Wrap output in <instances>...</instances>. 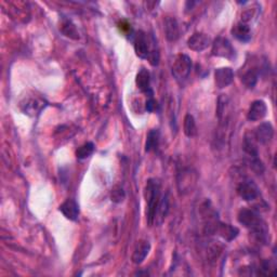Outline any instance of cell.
<instances>
[{
    "label": "cell",
    "mask_w": 277,
    "mask_h": 277,
    "mask_svg": "<svg viewBox=\"0 0 277 277\" xmlns=\"http://www.w3.org/2000/svg\"><path fill=\"white\" fill-rule=\"evenodd\" d=\"M155 39L150 37L144 32H138L134 37V50L141 59H147L153 66L159 63V53L154 48Z\"/></svg>",
    "instance_id": "1"
},
{
    "label": "cell",
    "mask_w": 277,
    "mask_h": 277,
    "mask_svg": "<svg viewBox=\"0 0 277 277\" xmlns=\"http://www.w3.org/2000/svg\"><path fill=\"white\" fill-rule=\"evenodd\" d=\"M145 199H146V218L150 225L154 224L155 213L160 201V183L156 179H150L145 186Z\"/></svg>",
    "instance_id": "2"
},
{
    "label": "cell",
    "mask_w": 277,
    "mask_h": 277,
    "mask_svg": "<svg viewBox=\"0 0 277 277\" xmlns=\"http://www.w3.org/2000/svg\"><path fill=\"white\" fill-rule=\"evenodd\" d=\"M238 221L240 224L249 228L258 238L263 239L267 233V228L264 221L261 219L260 215L250 209H241L238 213Z\"/></svg>",
    "instance_id": "3"
},
{
    "label": "cell",
    "mask_w": 277,
    "mask_h": 277,
    "mask_svg": "<svg viewBox=\"0 0 277 277\" xmlns=\"http://www.w3.org/2000/svg\"><path fill=\"white\" fill-rule=\"evenodd\" d=\"M172 75L178 82H184L192 71V60L186 55H179L172 64Z\"/></svg>",
    "instance_id": "4"
},
{
    "label": "cell",
    "mask_w": 277,
    "mask_h": 277,
    "mask_svg": "<svg viewBox=\"0 0 277 277\" xmlns=\"http://www.w3.org/2000/svg\"><path fill=\"white\" fill-rule=\"evenodd\" d=\"M232 116V107H231V101L227 98L225 94H221L220 98L218 99V105H217V117L219 119L220 127L222 130L227 129L229 125V120H231Z\"/></svg>",
    "instance_id": "5"
},
{
    "label": "cell",
    "mask_w": 277,
    "mask_h": 277,
    "mask_svg": "<svg viewBox=\"0 0 277 277\" xmlns=\"http://www.w3.org/2000/svg\"><path fill=\"white\" fill-rule=\"evenodd\" d=\"M212 55L227 60H233L235 57V49L226 38L219 37L212 44Z\"/></svg>",
    "instance_id": "6"
},
{
    "label": "cell",
    "mask_w": 277,
    "mask_h": 277,
    "mask_svg": "<svg viewBox=\"0 0 277 277\" xmlns=\"http://www.w3.org/2000/svg\"><path fill=\"white\" fill-rule=\"evenodd\" d=\"M237 194L246 201H251L259 197L260 190L252 180H245L237 186Z\"/></svg>",
    "instance_id": "7"
},
{
    "label": "cell",
    "mask_w": 277,
    "mask_h": 277,
    "mask_svg": "<svg viewBox=\"0 0 277 277\" xmlns=\"http://www.w3.org/2000/svg\"><path fill=\"white\" fill-rule=\"evenodd\" d=\"M211 44V39L204 33H195L191 38L187 40L188 48L196 52H201L206 50Z\"/></svg>",
    "instance_id": "8"
},
{
    "label": "cell",
    "mask_w": 277,
    "mask_h": 277,
    "mask_svg": "<svg viewBox=\"0 0 277 277\" xmlns=\"http://www.w3.org/2000/svg\"><path fill=\"white\" fill-rule=\"evenodd\" d=\"M214 79L217 87L220 88V89H223V88H226L232 84L234 79V73L229 67H221V69L215 71Z\"/></svg>",
    "instance_id": "9"
},
{
    "label": "cell",
    "mask_w": 277,
    "mask_h": 277,
    "mask_svg": "<svg viewBox=\"0 0 277 277\" xmlns=\"http://www.w3.org/2000/svg\"><path fill=\"white\" fill-rule=\"evenodd\" d=\"M267 114V106L265 102L261 100H256L250 105L248 111V119L250 121H258L264 118Z\"/></svg>",
    "instance_id": "10"
},
{
    "label": "cell",
    "mask_w": 277,
    "mask_h": 277,
    "mask_svg": "<svg viewBox=\"0 0 277 277\" xmlns=\"http://www.w3.org/2000/svg\"><path fill=\"white\" fill-rule=\"evenodd\" d=\"M253 134L258 143L266 144L273 138V134H274L273 126L271 125V123H262L258 128H256Z\"/></svg>",
    "instance_id": "11"
},
{
    "label": "cell",
    "mask_w": 277,
    "mask_h": 277,
    "mask_svg": "<svg viewBox=\"0 0 277 277\" xmlns=\"http://www.w3.org/2000/svg\"><path fill=\"white\" fill-rule=\"evenodd\" d=\"M232 35L241 43H248L252 37V33L248 24L239 22L233 26Z\"/></svg>",
    "instance_id": "12"
},
{
    "label": "cell",
    "mask_w": 277,
    "mask_h": 277,
    "mask_svg": "<svg viewBox=\"0 0 277 277\" xmlns=\"http://www.w3.org/2000/svg\"><path fill=\"white\" fill-rule=\"evenodd\" d=\"M60 211L64 214L66 219L75 221L79 215V206L74 199H67L60 206Z\"/></svg>",
    "instance_id": "13"
},
{
    "label": "cell",
    "mask_w": 277,
    "mask_h": 277,
    "mask_svg": "<svg viewBox=\"0 0 277 277\" xmlns=\"http://www.w3.org/2000/svg\"><path fill=\"white\" fill-rule=\"evenodd\" d=\"M151 250V244L147 240H140L137 242L136 248H134V251L132 254V261L136 264H140V263L143 262L147 254L150 253Z\"/></svg>",
    "instance_id": "14"
},
{
    "label": "cell",
    "mask_w": 277,
    "mask_h": 277,
    "mask_svg": "<svg viewBox=\"0 0 277 277\" xmlns=\"http://www.w3.org/2000/svg\"><path fill=\"white\" fill-rule=\"evenodd\" d=\"M136 83L139 89L147 93L148 96H153V92L151 90V77H150V73H148L147 70L145 69H141L137 75Z\"/></svg>",
    "instance_id": "15"
},
{
    "label": "cell",
    "mask_w": 277,
    "mask_h": 277,
    "mask_svg": "<svg viewBox=\"0 0 277 277\" xmlns=\"http://www.w3.org/2000/svg\"><path fill=\"white\" fill-rule=\"evenodd\" d=\"M165 33L169 42H175L180 36L178 21L174 18H167L165 21Z\"/></svg>",
    "instance_id": "16"
},
{
    "label": "cell",
    "mask_w": 277,
    "mask_h": 277,
    "mask_svg": "<svg viewBox=\"0 0 277 277\" xmlns=\"http://www.w3.org/2000/svg\"><path fill=\"white\" fill-rule=\"evenodd\" d=\"M169 210V200H168V196H164V197L160 198V201L158 204V207L156 209V213H155V218H154V223L156 224H161L167 217Z\"/></svg>",
    "instance_id": "17"
},
{
    "label": "cell",
    "mask_w": 277,
    "mask_h": 277,
    "mask_svg": "<svg viewBox=\"0 0 277 277\" xmlns=\"http://www.w3.org/2000/svg\"><path fill=\"white\" fill-rule=\"evenodd\" d=\"M217 233H219L220 236L226 240H233L234 238L237 237L238 235V228L234 227L229 224H223V223H219Z\"/></svg>",
    "instance_id": "18"
},
{
    "label": "cell",
    "mask_w": 277,
    "mask_h": 277,
    "mask_svg": "<svg viewBox=\"0 0 277 277\" xmlns=\"http://www.w3.org/2000/svg\"><path fill=\"white\" fill-rule=\"evenodd\" d=\"M259 78V72L254 67H250L249 70H247L241 76V83L244 84L248 89H252V88L256 85V82H258Z\"/></svg>",
    "instance_id": "19"
},
{
    "label": "cell",
    "mask_w": 277,
    "mask_h": 277,
    "mask_svg": "<svg viewBox=\"0 0 277 277\" xmlns=\"http://www.w3.org/2000/svg\"><path fill=\"white\" fill-rule=\"evenodd\" d=\"M192 173L190 170H186L181 172L180 174V179L178 181V185H179V190L181 192H188L191 191L192 188V183H195L193 178H192Z\"/></svg>",
    "instance_id": "20"
},
{
    "label": "cell",
    "mask_w": 277,
    "mask_h": 277,
    "mask_svg": "<svg viewBox=\"0 0 277 277\" xmlns=\"http://www.w3.org/2000/svg\"><path fill=\"white\" fill-rule=\"evenodd\" d=\"M158 144H159V131L157 129H153L147 134L145 151L152 152V151L157 150Z\"/></svg>",
    "instance_id": "21"
},
{
    "label": "cell",
    "mask_w": 277,
    "mask_h": 277,
    "mask_svg": "<svg viewBox=\"0 0 277 277\" xmlns=\"http://www.w3.org/2000/svg\"><path fill=\"white\" fill-rule=\"evenodd\" d=\"M183 129H184L185 136L188 138H193L197 134V128H196L195 119L191 114H187L184 118Z\"/></svg>",
    "instance_id": "22"
},
{
    "label": "cell",
    "mask_w": 277,
    "mask_h": 277,
    "mask_svg": "<svg viewBox=\"0 0 277 277\" xmlns=\"http://www.w3.org/2000/svg\"><path fill=\"white\" fill-rule=\"evenodd\" d=\"M93 152H94V144L92 142H88V143H85L76 151V156L78 159H86L89 156H91Z\"/></svg>",
    "instance_id": "23"
},
{
    "label": "cell",
    "mask_w": 277,
    "mask_h": 277,
    "mask_svg": "<svg viewBox=\"0 0 277 277\" xmlns=\"http://www.w3.org/2000/svg\"><path fill=\"white\" fill-rule=\"evenodd\" d=\"M62 33L64 34L65 36L70 37L72 39H78V32L76 30V26L74 25L69 20H66V21L62 24Z\"/></svg>",
    "instance_id": "24"
},
{
    "label": "cell",
    "mask_w": 277,
    "mask_h": 277,
    "mask_svg": "<svg viewBox=\"0 0 277 277\" xmlns=\"http://www.w3.org/2000/svg\"><path fill=\"white\" fill-rule=\"evenodd\" d=\"M125 198V192L121 187H115L112 191V200L115 202L123 201Z\"/></svg>",
    "instance_id": "25"
},
{
    "label": "cell",
    "mask_w": 277,
    "mask_h": 277,
    "mask_svg": "<svg viewBox=\"0 0 277 277\" xmlns=\"http://www.w3.org/2000/svg\"><path fill=\"white\" fill-rule=\"evenodd\" d=\"M150 98H148L147 102H146V110L148 112H154L155 110H156V101L154 100L153 96H148Z\"/></svg>",
    "instance_id": "26"
}]
</instances>
